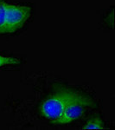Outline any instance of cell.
Returning a JSON list of instances; mask_svg holds the SVG:
<instances>
[{"label":"cell","instance_id":"cell-1","mask_svg":"<svg viewBox=\"0 0 115 130\" xmlns=\"http://www.w3.org/2000/svg\"><path fill=\"white\" fill-rule=\"evenodd\" d=\"M94 106V102L90 98L86 95L74 91L68 100L64 112L59 120H57L54 124L66 125L76 121L84 114L86 108Z\"/></svg>","mask_w":115,"mask_h":130},{"label":"cell","instance_id":"cell-2","mask_svg":"<svg viewBox=\"0 0 115 130\" xmlns=\"http://www.w3.org/2000/svg\"><path fill=\"white\" fill-rule=\"evenodd\" d=\"M74 90L62 89L45 100L41 106V113L45 118L55 122L64 112L66 105Z\"/></svg>","mask_w":115,"mask_h":130},{"label":"cell","instance_id":"cell-3","mask_svg":"<svg viewBox=\"0 0 115 130\" xmlns=\"http://www.w3.org/2000/svg\"><path fill=\"white\" fill-rule=\"evenodd\" d=\"M31 14L29 6L7 5L5 15V33H13L22 28Z\"/></svg>","mask_w":115,"mask_h":130},{"label":"cell","instance_id":"cell-4","mask_svg":"<svg viewBox=\"0 0 115 130\" xmlns=\"http://www.w3.org/2000/svg\"><path fill=\"white\" fill-rule=\"evenodd\" d=\"M104 123L99 117H94L93 119H90L86 122V124L83 126L82 129L84 130H90V129H104Z\"/></svg>","mask_w":115,"mask_h":130},{"label":"cell","instance_id":"cell-5","mask_svg":"<svg viewBox=\"0 0 115 130\" xmlns=\"http://www.w3.org/2000/svg\"><path fill=\"white\" fill-rule=\"evenodd\" d=\"M8 4H0V33H5V15Z\"/></svg>","mask_w":115,"mask_h":130},{"label":"cell","instance_id":"cell-6","mask_svg":"<svg viewBox=\"0 0 115 130\" xmlns=\"http://www.w3.org/2000/svg\"><path fill=\"white\" fill-rule=\"evenodd\" d=\"M19 63L20 60L17 59V58L0 55V67L5 66V65H16Z\"/></svg>","mask_w":115,"mask_h":130}]
</instances>
